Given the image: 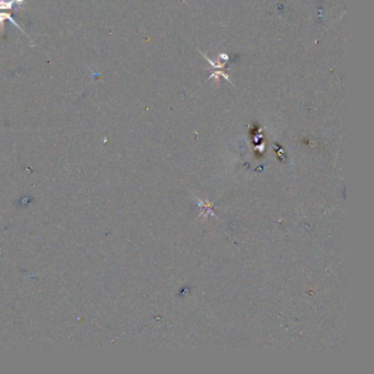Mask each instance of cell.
Wrapping results in <instances>:
<instances>
[{"instance_id":"cell-1","label":"cell","mask_w":374,"mask_h":374,"mask_svg":"<svg viewBox=\"0 0 374 374\" xmlns=\"http://www.w3.org/2000/svg\"><path fill=\"white\" fill-rule=\"evenodd\" d=\"M6 20L11 21L12 23H14V24L16 25L17 29H19V30H20L21 32H23V30L20 28V25H19V24L15 21V19H12V17H11V15H10V14H7V12H2V14H0V25H2L3 29H4V22H5Z\"/></svg>"},{"instance_id":"cell-2","label":"cell","mask_w":374,"mask_h":374,"mask_svg":"<svg viewBox=\"0 0 374 374\" xmlns=\"http://www.w3.org/2000/svg\"><path fill=\"white\" fill-rule=\"evenodd\" d=\"M12 5H14V0H11V2L0 0V10H9L12 8Z\"/></svg>"},{"instance_id":"cell-3","label":"cell","mask_w":374,"mask_h":374,"mask_svg":"<svg viewBox=\"0 0 374 374\" xmlns=\"http://www.w3.org/2000/svg\"><path fill=\"white\" fill-rule=\"evenodd\" d=\"M14 3H17L19 5H21V4L24 3V0H14Z\"/></svg>"}]
</instances>
